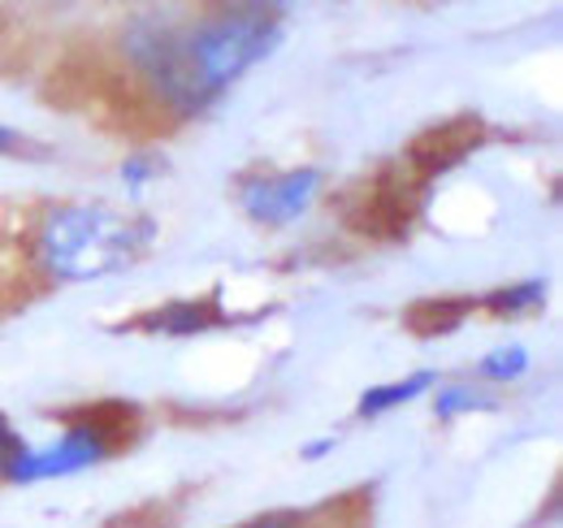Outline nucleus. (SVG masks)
I'll list each match as a JSON object with an SVG mask.
<instances>
[{"mask_svg": "<svg viewBox=\"0 0 563 528\" xmlns=\"http://www.w3.org/2000/svg\"><path fill=\"white\" fill-rule=\"evenodd\" d=\"M417 187H421V183H390V169H386V174L364 191V212L352 217V230L377 234V239L408 230L412 204H417Z\"/></svg>", "mask_w": 563, "mask_h": 528, "instance_id": "nucleus-7", "label": "nucleus"}, {"mask_svg": "<svg viewBox=\"0 0 563 528\" xmlns=\"http://www.w3.org/2000/svg\"><path fill=\"white\" fill-rule=\"evenodd\" d=\"M438 386V373L433 369H417V373H408V377H399V382H377V386H368L360 403H355V416L360 420H377V416H386V411H395V407H408L412 398H429V391Z\"/></svg>", "mask_w": 563, "mask_h": 528, "instance_id": "nucleus-10", "label": "nucleus"}, {"mask_svg": "<svg viewBox=\"0 0 563 528\" xmlns=\"http://www.w3.org/2000/svg\"><path fill=\"white\" fill-rule=\"evenodd\" d=\"M482 143V122L477 118H455V122H442L433 131H424L412 147H408V169H417V178H433L451 165H460L473 147Z\"/></svg>", "mask_w": 563, "mask_h": 528, "instance_id": "nucleus-5", "label": "nucleus"}, {"mask_svg": "<svg viewBox=\"0 0 563 528\" xmlns=\"http://www.w3.org/2000/svg\"><path fill=\"white\" fill-rule=\"evenodd\" d=\"M22 447H26V442H22V433H18V429H13V425L0 416V472H4V463L13 460Z\"/></svg>", "mask_w": 563, "mask_h": 528, "instance_id": "nucleus-16", "label": "nucleus"}, {"mask_svg": "<svg viewBox=\"0 0 563 528\" xmlns=\"http://www.w3.org/2000/svg\"><path fill=\"white\" fill-rule=\"evenodd\" d=\"M22 152H31V139L13 131L9 122H0V156H22Z\"/></svg>", "mask_w": 563, "mask_h": 528, "instance_id": "nucleus-17", "label": "nucleus"}, {"mask_svg": "<svg viewBox=\"0 0 563 528\" xmlns=\"http://www.w3.org/2000/svg\"><path fill=\"white\" fill-rule=\"evenodd\" d=\"M140 433V411L131 403H91L66 416V429L44 442V447H22L4 463L0 481L9 485H44V481H66L87 468L109 463L126 442Z\"/></svg>", "mask_w": 563, "mask_h": 528, "instance_id": "nucleus-3", "label": "nucleus"}, {"mask_svg": "<svg viewBox=\"0 0 563 528\" xmlns=\"http://www.w3.org/2000/svg\"><path fill=\"white\" fill-rule=\"evenodd\" d=\"M334 451H339V433H321V438H312V442L299 447V460L317 463L325 460V455H334Z\"/></svg>", "mask_w": 563, "mask_h": 528, "instance_id": "nucleus-15", "label": "nucleus"}, {"mask_svg": "<svg viewBox=\"0 0 563 528\" xmlns=\"http://www.w3.org/2000/svg\"><path fill=\"white\" fill-rule=\"evenodd\" d=\"M429 407H433V416H438L442 425H451V420H460V416L498 411L503 398H498V391H486V386H477L473 377H464V382H438V386L429 391Z\"/></svg>", "mask_w": 563, "mask_h": 528, "instance_id": "nucleus-11", "label": "nucleus"}, {"mask_svg": "<svg viewBox=\"0 0 563 528\" xmlns=\"http://www.w3.org/2000/svg\"><path fill=\"white\" fill-rule=\"evenodd\" d=\"M239 528H312V516H299V512H269V516H256Z\"/></svg>", "mask_w": 563, "mask_h": 528, "instance_id": "nucleus-14", "label": "nucleus"}, {"mask_svg": "<svg viewBox=\"0 0 563 528\" xmlns=\"http://www.w3.org/2000/svg\"><path fill=\"white\" fill-rule=\"evenodd\" d=\"M161 226L104 199L44 204L26 234V261L48 286H87L126 273L152 252Z\"/></svg>", "mask_w": 563, "mask_h": 528, "instance_id": "nucleus-2", "label": "nucleus"}, {"mask_svg": "<svg viewBox=\"0 0 563 528\" xmlns=\"http://www.w3.org/2000/svg\"><path fill=\"white\" fill-rule=\"evenodd\" d=\"M468 317H473V295H429L404 312V326L417 338H446L464 330Z\"/></svg>", "mask_w": 563, "mask_h": 528, "instance_id": "nucleus-9", "label": "nucleus"}, {"mask_svg": "<svg viewBox=\"0 0 563 528\" xmlns=\"http://www.w3.org/2000/svg\"><path fill=\"white\" fill-rule=\"evenodd\" d=\"M325 191V174L317 165H290V169H247L234 178V204L252 226L286 230L299 217L312 212V204Z\"/></svg>", "mask_w": 563, "mask_h": 528, "instance_id": "nucleus-4", "label": "nucleus"}, {"mask_svg": "<svg viewBox=\"0 0 563 528\" xmlns=\"http://www.w3.org/2000/svg\"><path fill=\"white\" fill-rule=\"evenodd\" d=\"M230 312L221 308L217 295H200V299H169L161 308H147L131 321V330L143 333H165V338H191V333H209L225 326Z\"/></svg>", "mask_w": 563, "mask_h": 528, "instance_id": "nucleus-6", "label": "nucleus"}, {"mask_svg": "<svg viewBox=\"0 0 563 528\" xmlns=\"http://www.w3.org/2000/svg\"><path fill=\"white\" fill-rule=\"evenodd\" d=\"M547 277H525V282H507L494 286L486 295H473V312H486L494 321H520L547 308Z\"/></svg>", "mask_w": 563, "mask_h": 528, "instance_id": "nucleus-8", "label": "nucleus"}, {"mask_svg": "<svg viewBox=\"0 0 563 528\" xmlns=\"http://www.w3.org/2000/svg\"><path fill=\"white\" fill-rule=\"evenodd\" d=\"M529 369H533V351L525 342H498L473 364V382L486 391H503V386H516L520 377H529Z\"/></svg>", "mask_w": 563, "mask_h": 528, "instance_id": "nucleus-12", "label": "nucleus"}, {"mask_svg": "<svg viewBox=\"0 0 563 528\" xmlns=\"http://www.w3.org/2000/svg\"><path fill=\"white\" fill-rule=\"evenodd\" d=\"M286 9L217 4L196 18H140L122 35V57L169 122H196L261 62L278 53Z\"/></svg>", "mask_w": 563, "mask_h": 528, "instance_id": "nucleus-1", "label": "nucleus"}, {"mask_svg": "<svg viewBox=\"0 0 563 528\" xmlns=\"http://www.w3.org/2000/svg\"><path fill=\"white\" fill-rule=\"evenodd\" d=\"M165 174V161L161 156H152V152H131L122 165H118V178L126 183V191L131 196H140L143 187L152 183V178H161Z\"/></svg>", "mask_w": 563, "mask_h": 528, "instance_id": "nucleus-13", "label": "nucleus"}]
</instances>
